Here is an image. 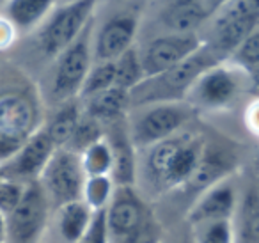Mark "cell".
Listing matches in <instances>:
<instances>
[{
	"instance_id": "obj_1",
	"label": "cell",
	"mask_w": 259,
	"mask_h": 243,
	"mask_svg": "<svg viewBox=\"0 0 259 243\" xmlns=\"http://www.w3.org/2000/svg\"><path fill=\"white\" fill-rule=\"evenodd\" d=\"M204 147L206 144L201 137L180 132L148 149H142L146 153L142 172L160 192L180 188L194 176Z\"/></svg>"
},
{
	"instance_id": "obj_2",
	"label": "cell",
	"mask_w": 259,
	"mask_h": 243,
	"mask_svg": "<svg viewBox=\"0 0 259 243\" xmlns=\"http://www.w3.org/2000/svg\"><path fill=\"white\" fill-rule=\"evenodd\" d=\"M208 45H202L195 54L174 68L149 76L135 89L130 91V108L142 107L149 103H165V101H185L194 82L211 66L222 62Z\"/></svg>"
},
{
	"instance_id": "obj_3",
	"label": "cell",
	"mask_w": 259,
	"mask_h": 243,
	"mask_svg": "<svg viewBox=\"0 0 259 243\" xmlns=\"http://www.w3.org/2000/svg\"><path fill=\"white\" fill-rule=\"evenodd\" d=\"M128 132L135 149L142 151L162 140L183 132L190 123L194 108L187 101H165V103H149L142 107L130 108Z\"/></svg>"
},
{
	"instance_id": "obj_4",
	"label": "cell",
	"mask_w": 259,
	"mask_h": 243,
	"mask_svg": "<svg viewBox=\"0 0 259 243\" xmlns=\"http://www.w3.org/2000/svg\"><path fill=\"white\" fill-rule=\"evenodd\" d=\"M245 89H250L247 69L222 61L195 80L185 101L194 110H222L231 107Z\"/></svg>"
},
{
	"instance_id": "obj_5",
	"label": "cell",
	"mask_w": 259,
	"mask_h": 243,
	"mask_svg": "<svg viewBox=\"0 0 259 243\" xmlns=\"http://www.w3.org/2000/svg\"><path fill=\"white\" fill-rule=\"evenodd\" d=\"M93 34L94 20L82 30L69 47L55 57L50 80V98L57 105L76 100L87 73L93 66Z\"/></svg>"
},
{
	"instance_id": "obj_6",
	"label": "cell",
	"mask_w": 259,
	"mask_h": 243,
	"mask_svg": "<svg viewBox=\"0 0 259 243\" xmlns=\"http://www.w3.org/2000/svg\"><path fill=\"white\" fill-rule=\"evenodd\" d=\"M98 0H73L55 6L43 25L37 29V47L43 55L55 59L93 22Z\"/></svg>"
},
{
	"instance_id": "obj_7",
	"label": "cell",
	"mask_w": 259,
	"mask_h": 243,
	"mask_svg": "<svg viewBox=\"0 0 259 243\" xmlns=\"http://www.w3.org/2000/svg\"><path fill=\"white\" fill-rule=\"evenodd\" d=\"M85 172L80 154L68 147H57L39 176V185L54 210L82 199Z\"/></svg>"
},
{
	"instance_id": "obj_8",
	"label": "cell",
	"mask_w": 259,
	"mask_h": 243,
	"mask_svg": "<svg viewBox=\"0 0 259 243\" xmlns=\"http://www.w3.org/2000/svg\"><path fill=\"white\" fill-rule=\"evenodd\" d=\"M50 202L39 181L27 183L18 206L6 215L8 243H39L50 217Z\"/></svg>"
},
{
	"instance_id": "obj_9",
	"label": "cell",
	"mask_w": 259,
	"mask_h": 243,
	"mask_svg": "<svg viewBox=\"0 0 259 243\" xmlns=\"http://www.w3.org/2000/svg\"><path fill=\"white\" fill-rule=\"evenodd\" d=\"M202 45H204V37L199 32H163L153 37L144 48H139L146 78L174 68L192 54H195Z\"/></svg>"
},
{
	"instance_id": "obj_10",
	"label": "cell",
	"mask_w": 259,
	"mask_h": 243,
	"mask_svg": "<svg viewBox=\"0 0 259 243\" xmlns=\"http://www.w3.org/2000/svg\"><path fill=\"white\" fill-rule=\"evenodd\" d=\"M149 217L151 213L135 186H115L114 195L105 208V220L110 241L119 243L130 234H134Z\"/></svg>"
},
{
	"instance_id": "obj_11",
	"label": "cell",
	"mask_w": 259,
	"mask_h": 243,
	"mask_svg": "<svg viewBox=\"0 0 259 243\" xmlns=\"http://www.w3.org/2000/svg\"><path fill=\"white\" fill-rule=\"evenodd\" d=\"M55 149H57V146L50 139L47 130H36L23 142V146L18 149V153L2 165L4 178L15 179V181L20 183L37 181Z\"/></svg>"
},
{
	"instance_id": "obj_12",
	"label": "cell",
	"mask_w": 259,
	"mask_h": 243,
	"mask_svg": "<svg viewBox=\"0 0 259 243\" xmlns=\"http://www.w3.org/2000/svg\"><path fill=\"white\" fill-rule=\"evenodd\" d=\"M141 18L134 13H121L108 18L93 34V61H115L135 45Z\"/></svg>"
},
{
	"instance_id": "obj_13",
	"label": "cell",
	"mask_w": 259,
	"mask_h": 243,
	"mask_svg": "<svg viewBox=\"0 0 259 243\" xmlns=\"http://www.w3.org/2000/svg\"><path fill=\"white\" fill-rule=\"evenodd\" d=\"M39 128V112L29 94L18 89L0 91V132L29 139Z\"/></svg>"
},
{
	"instance_id": "obj_14",
	"label": "cell",
	"mask_w": 259,
	"mask_h": 243,
	"mask_svg": "<svg viewBox=\"0 0 259 243\" xmlns=\"http://www.w3.org/2000/svg\"><path fill=\"white\" fill-rule=\"evenodd\" d=\"M238 204H240V195H238L236 185L224 178L199 193L195 202L188 210L187 222L190 225H195L208 220L234 218Z\"/></svg>"
},
{
	"instance_id": "obj_15",
	"label": "cell",
	"mask_w": 259,
	"mask_h": 243,
	"mask_svg": "<svg viewBox=\"0 0 259 243\" xmlns=\"http://www.w3.org/2000/svg\"><path fill=\"white\" fill-rule=\"evenodd\" d=\"M209 16L204 0H167L158 13V22L165 32L188 34L199 32Z\"/></svg>"
},
{
	"instance_id": "obj_16",
	"label": "cell",
	"mask_w": 259,
	"mask_h": 243,
	"mask_svg": "<svg viewBox=\"0 0 259 243\" xmlns=\"http://www.w3.org/2000/svg\"><path fill=\"white\" fill-rule=\"evenodd\" d=\"M83 114L91 115L101 125H108L117 119H122L130 112V91L121 87H110V89L98 93L87 100H80Z\"/></svg>"
},
{
	"instance_id": "obj_17",
	"label": "cell",
	"mask_w": 259,
	"mask_h": 243,
	"mask_svg": "<svg viewBox=\"0 0 259 243\" xmlns=\"http://www.w3.org/2000/svg\"><path fill=\"white\" fill-rule=\"evenodd\" d=\"M57 6V0H8L4 16L18 32L39 29Z\"/></svg>"
},
{
	"instance_id": "obj_18",
	"label": "cell",
	"mask_w": 259,
	"mask_h": 243,
	"mask_svg": "<svg viewBox=\"0 0 259 243\" xmlns=\"http://www.w3.org/2000/svg\"><path fill=\"white\" fill-rule=\"evenodd\" d=\"M55 211H57V231L62 243H78L93 220L94 211L82 199L62 204Z\"/></svg>"
},
{
	"instance_id": "obj_19",
	"label": "cell",
	"mask_w": 259,
	"mask_h": 243,
	"mask_svg": "<svg viewBox=\"0 0 259 243\" xmlns=\"http://www.w3.org/2000/svg\"><path fill=\"white\" fill-rule=\"evenodd\" d=\"M227 171H229V165L226 161V156L222 153H219V151L209 149L206 146L194 176L188 179V183L185 186L192 190H197L201 193L206 188H209L211 185L219 183L220 179L227 178Z\"/></svg>"
},
{
	"instance_id": "obj_20",
	"label": "cell",
	"mask_w": 259,
	"mask_h": 243,
	"mask_svg": "<svg viewBox=\"0 0 259 243\" xmlns=\"http://www.w3.org/2000/svg\"><path fill=\"white\" fill-rule=\"evenodd\" d=\"M80 115H82V103H80L78 98L59 105L57 112L52 115L48 125L43 126L48 135H50V139L54 140L55 146L64 147L69 142L76 125L80 121Z\"/></svg>"
},
{
	"instance_id": "obj_21",
	"label": "cell",
	"mask_w": 259,
	"mask_h": 243,
	"mask_svg": "<svg viewBox=\"0 0 259 243\" xmlns=\"http://www.w3.org/2000/svg\"><path fill=\"white\" fill-rule=\"evenodd\" d=\"M114 68H115V87H121L124 91L135 89L139 84H142L146 80L141 54H139V48L135 45L115 59Z\"/></svg>"
},
{
	"instance_id": "obj_22",
	"label": "cell",
	"mask_w": 259,
	"mask_h": 243,
	"mask_svg": "<svg viewBox=\"0 0 259 243\" xmlns=\"http://www.w3.org/2000/svg\"><path fill=\"white\" fill-rule=\"evenodd\" d=\"M80 160H82V167L85 176H112L114 171V154H112V147L108 140L100 139L94 144L80 153Z\"/></svg>"
},
{
	"instance_id": "obj_23",
	"label": "cell",
	"mask_w": 259,
	"mask_h": 243,
	"mask_svg": "<svg viewBox=\"0 0 259 243\" xmlns=\"http://www.w3.org/2000/svg\"><path fill=\"white\" fill-rule=\"evenodd\" d=\"M194 243H236L234 218H220L190 225Z\"/></svg>"
},
{
	"instance_id": "obj_24",
	"label": "cell",
	"mask_w": 259,
	"mask_h": 243,
	"mask_svg": "<svg viewBox=\"0 0 259 243\" xmlns=\"http://www.w3.org/2000/svg\"><path fill=\"white\" fill-rule=\"evenodd\" d=\"M115 192V181L112 176H87L83 183L82 200L93 211L105 210Z\"/></svg>"
},
{
	"instance_id": "obj_25",
	"label": "cell",
	"mask_w": 259,
	"mask_h": 243,
	"mask_svg": "<svg viewBox=\"0 0 259 243\" xmlns=\"http://www.w3.org/2000/svg\"><path fill=\"white\" fill-rule=\"evenodd\" d=\"M240 224L236 229V243H259V197L250 195L243 204H238Z\"/></svg>"
},
{
	"instance_id": "obj_26",
	"label": "cell",
	"mask_w": 259,
	"mask_h": 243,
	"mask_svg": "<svg viewBox=\"0 0 259 243\" xmlns=\"http://www.w3.org/2000/svg\"><path fill=\"white\" fill-rule=\"evenodd\" d=\"M114 86H115L114 61L93 62L85 80H83L82 89H80L78 100H87V98L94 96L98 93H103V91L110 89Z\"/></svg>"
},
{
	"instance_id": "obj_27",
	"label": "cell",
	"mask_w": 259,
	"mask_h": 243,
	"mask_svg": "<svg viewBox=\"0 0 259 243\" xmlns=\"http://www.w3.org/2000/svg\"><path fill=\"white\" fill-rule=\"evenodd\" d=\"M103 135H105L103 125H101L100 121H96L94 117H91V115L83 114V110H82L78 125H76L71 139H69V142L66 144L64 147H68V149H71L80 154L85 147H89L91 144L103 139Z\"/></svg>"
},
{
	"instance_id": "obj_28",
	"label": "cell",
	"mask_w": 259,
	"mask_h": 243,
	"mask_svg": "<svg viewBox=\"0 0 259 243\" xmlns=\"http://www.w3.org/2000/svg\"><path fill=\"white\" fill-rule=\"evenodd\" d=\"M227 61L234 62L236 66L247 69V71L259 66V25L238 45L236 50L231 54Z\"/></svg>"
},
{
	"instance_id": "obj_29",
	"label": "cell",
	"mask_w": 259,
	"mask_h": 243,
	"mask_svg": "<svg viewBox=\"0 0 259 243\" xmlns=\"http://www.w3.org/2000/svg\"><path fill=\"white\" fill-rule=\"evenodd\" d=\"M27 183H20L15 179H0V211L4 215H9L18 202L22 200L23 192H25Z\"/></svg>"
},
{
	"instance_id": "obj_30",
	"label": "cell",
	"mask_w": 259,
	"mask_h": 243,
	"mask_svg": "<svg viewBox=\"0 0 259 243\" xmlns=\"http://www.w3.org/2000/svg\"><path fill=\"white\" fill-rule=\"evenodd\" d=\"M78 243H112L108 236L107 220H105V210L94 211L93 220L83 236L78 239Z\"/></svg>"
},
{
	"instance_id": "obj_31",
	"label": "cell",
	"mask_w": 259,
	"mask_h": 243,
	"mask_svg": "<svg viewBox=\"0 0 259 243\" xmlns=\"http://www.w3.org/2000/svg\"><path fill=\"white\" fill-rule=\"evenodd\" d=\"M119 243H162V238H160L158 227H156L153 217H149L134 234H130L128 238Z\"/></svg>"
},
{
	"instance_id": "obj_32",
	"label": "cell",
	"mask_w": 259,
	"mask_h": 243,
	"mask_svg": "<svg viewBox=\"0 0 259 243\" xmlns=\"http://www.w3.org/2000/svg\"><path fill=\"white\" fill-rule=\"evenodd\" d=\"M25 140L27 139H20V137L0 132V165H4L6 161L11 160L18 153V149L23 146Z\"/></svg>"
},
{
	"instance_id": "obj_33",
	"label": "cell",
	"mask_w": 259,
	"mask_h": 243,
	"mask_svg": "<svg viewBox=\"0 0 259 243\" xmlns=\"http://www.w3.org/2000/svg\"><path fill=\"white\" fill-rule=\"evenodd\" d=\"M16 34H18V30L15 29V25L6 16H0V52L13 47Z\"/></svg>"
},
{
	"instance_id": "obj_34",
	"label": "cell",
	"mask_w": 259,
	"mask_h": 243,
	"mask_svg": "<svg viewBox=\"0 0 259 243\" xmlns=\"http://www.w3.org/2000/svg\"><path fill=\"white\" fill-rule=\"evenodd\" d=\"M245 125L248 126L254 135L259 137V96L254 101H250V105L247 107L245 112Z\"/></svg>"
},
{
	"instance_id": "obj_35",
	"label": "cell",
	"mask_w": 259,
	"mask_h": 243,
	"mask_svg": "<svg viewBox=\"0 0 259 243\" xmlns=\"http://www.w3.org/2000/svg\"><path fill=\"white\" fill-rule=\"evenodd\" d=\"M248 82H250V89H254L259 96V66L248 69Z\"/></svg>"
},
{
	"instance_id": "obj_36",
	"label": "cell",
	"mask_w": 259,
	"mask_h": 243,
	"mask_svg": "<svg viewBox=\"0 0 259 243\" xmlns=\"http://www.w3.org/2000/svg\"><path fill=\"white\" fill-rule=\"evenodd\" d=\"M0 243H8V225H6V215L0 211Z\"/></svg>"
},
{
	"instance_id": "obj_37",
	"label": "cell",
	"mask_w": 259,
	"mask_h": 243,
	"mask_svg": "<svg viewBox=\"0 0 259 243\" xmlns=\"http://www.w3.org/2000/svg\"><path fill=\"white\" fill-rule=\"evenodd\" d=\"M204 2H206V8H208L209 15H213L217 9H220L226 2H229V0H204Z\"/></svg>"
},
{
	"instance_id": "obj_38",
	"label": "cell",
	"mask_w": 259,
	"mask_h": 243,
	"mask_svg": "<svg viewBox=\"0 0 259 243\" xmlns=\"http://www.w3.org/2000/svg\"><path fill=\"white\" fill-rule=\"evenodd\" d=\"M0 179H4V172H2V165H0Z\"/></svg>"
},
{
	"instance_id": "obj_39",
	"label": "cell",
	"mask_w": 259,
	"mask_h": 243,
	"mask_svg": "<svg viewBox=\"0 0 259 243\" xmlns=\"http://www.w3.org/2000/svg\"><path fill=\"white\" fill-rule=\"evenodd\" d=\"M57 2H61V4H66V2H73V0H57Z\"/></svg>"
}]
</instances>
